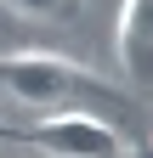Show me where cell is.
Segmentation results:
<instances>
[{"instance_id": "cell-4", "label": "cell", "mask_w": 153, "mask_h": 158, "mask_svg": "<svg viewBox=\"0 0 153 158\" xmlns=\"http://www.w3.org/2000/svg\"><path fill=\"white\" fill-rule=\"evenodd\" d=\"M17 17H34V23H74L85 11V0H6Z\"/></svg>"}, {"instance_id": "cell-1", "label": "cell", "mask_w": 153, "mask_h": 158, "mask_svg": "<svg viewBox=\"0 0 153 158\" xmlns=\"http://www.w3.org/2000/svg\"><path fill=\"white\" fill-rule=\"evenodd\" d=\"M0 90L40 113H63V107H85V102H125L119 79H102L97 68L74 62L63 51H6L0 56Z\"/></svg>"}, {"instance_id": "cell-3", "label": "cell", "mask_w": 153, "mask_h": 158, "mask_svg": "<svg viewBox=\"0 0 153 158\" xmlns=\"http://www.w3.org/2000/svg\"><path fill=\"white\" fill-rule=\"evenodd\" d=\"M113 51H119L125 73L142 85L147 62H153V0H125L119 23H113Z\"/></svg>"}, {"instance_id": "cell-2", "label": "cell", "mask_w": 153, "mask_h": 158, "mask_svg": "<svg viewBox=\"0 0 153 158\" xmlns=\"http://www.w3.org/2000/svg\"><path fill=\"white\" fill-rule=\"evenodd\" d=\"M17 141L40 147L51 158H130V135L119 124H108L91 107H63V113H40L28 130H17Z\"/></svg>"}, {"instance_id": "cell-5", "label": "cell", "mask_w": 153, "mask_h": 158, "mask_svg": "<svg viewBox=\"0 0 153 158\" xmlns=\"http://www.w3.org/2000/svg\"><path fill=\"white\" fill-rule=\"evenodd\" d=\"M0 141H17V130H11V124H6V118H0Z\"/></svg>"}]
</instances>
